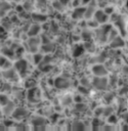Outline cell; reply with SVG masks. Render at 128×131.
Returning <instances> with one entry per match:
<instances>
[{"mask_svg":"<svg viewBox=\"0 0 128 131\" xmlns=\"http://www.w3.org/2000/svg\"><path fill=\"white\" fill-rule=\"evenodd\" d=\"M112 30V26L110 25H103L100 28H97L95 30V39H97L98 42L103 43L106 40H109V34Z\"/></svg>","mask_w":128,"mask_h":131,"instance_id":"obj_1","label":"cell"},{"mask_svg":"<svg viewBox=\"0 0 128 131\" xmlns=\"http://www.w3.org/2000/svg\"><path fill=\"white\" fill-rule=\"evenodd\" d=\"M40 43H41V38L40 37L32 36V37H29V39L27 40L26 46H27L28 50L31 53H36L38 51V49H39Z\"/></svg>","mask_w":128,"mask_h":131,"instance_id":"obj_2","label":"cell"},{"mask_svg":"<svg viewBox=\"0 0 128 131\" xmlns=\"http://www.w3.org/2000/svg\"><path fill=\"white\" fill-rule=\"evenodd\" d=\"M91 85L96 90H104L109 86V79L105 78V76H103V77H97V76H95L93 78V80L91 81Z\"/></svg>","mask_w":128,"mask_h":131,"instance_id":"obj_3","label":"cell"},{"mask_svg":"<svg viewBox=\"0 0 128 131\" xmlns=\"http://www.w3.org/2000/svg\"><path fill=\"white\" fill-rule=\"evenodd\" d=\"M28 68H29V63L26 59H18L15 61L14 63V69L15 71L17 72V74L22 77H25L26 74H27V71H28Z\"/></svg>","mask_w":128,"mask_h":131,"instance_id":"obj_4","label":"cell"},{"mask_svg":"<svg viewBox=\"0 0 128 131\" xmlns=\"http://www.w3.org/2000/svg\"><path fill=\"white\" fill-rule=\"evenodd\" d=\"M91 71H92V74H93L94 76H97V77L106 76L108 73H109L108 70H106V68H105L104 66H102L101 63H95V64L92 67Z\"/></svg>","mask_w":128,"mask_h":131,"instance_id":"obj_5","label":"cell"},{"mask_svg":"<svg viewBox=\"0 0 128 131\" xmlns=\"http://www.w3.org/2000/svg\"><path fill=\"white\" fill-rule=\"evenodd\" d=\"M93 17L98 24H104L109 20V14L104 10H95Z\"/></svg>","mask_w":128,"mask_h":131,"instance_id":"obj_6","label":"cell"},{"mask_svg":"<svg viewBox=\"0 0 128 131\" xmlns=\"http://www.w3.org/2000/svg\"><path fill=\"white\" fill-rule=\"evenodd\" d=\"M114 23L119 28V31L122 33V35L125 36L126 35V23H125V19L121 15H117L114 18Z\"/></svg>","mask_w":128,"mask_h":131,"instance_id":"obj_7","label":"cell"},{"mask_svg":"<svg viewBox=\"0 0 128 131\" xmlns=\"http://www.w3.org/2000/svg\"><path fill=\"white\" fill-rule=\"evenodd\" d=\"M54 86L57 89H67L70 87V82L65 77H57L54 80Z\"/></svg>","mask_w":128,"mask_h":131,"instance_id":"obj_8","label":"cell"},{"mask_svg":"<svg viewBox=\"0 0 128 131\" xmlns=\"http://www.w3.org/2000/svg\"><path fill=\"white\" fill-rule=\"evenodd\" d=\"M28 111L25 108V107H23V106H19V107H15V110L13 111V113H12V117L14 118V119H17V120H22V119H24V118H26L27 116H28Z\"/></svg>","mask_w":128,"mask_h":131,"instance_id":"obj_9","label":"cell"},{"mask_svg":"<svg viewBox=\"0 0 128 131\" xmlns=\"http://www.w3.org/2000/svg\"><path fill=\"white\" fill-rule=\"evenodd\" d=\"M110 45H111L112 48H115V49L121 48V47H123L125 45V41H124V39L121 36L118 35V36H116L115 38H113L110 41Z\"/></svg>","mask_w":128,"mask_h":131,"instance_id":"obj_10","label":"cell"},{"mask_svg":"<svg viewBox=\"0 0 128 131\" xmlns=\"http://www.w3.org/2000/svg\"><path fill=\"white\" fill-rule=\"evenodd\" d=\"M17 72L15 71V69H11V68H8L6 69L4 72H3V77L6 79V80H9V81H13V80H16L17 78Z\"/></svg>","mask_w":128,"mask_h":131,"instance_id":"obj_11","label":"cell"},{"mask_svg":"<svg viewBox=\"0 0 128 131\" xmlns=\"http://www.w3.org/2000/svg\"><path fill=\"white\" fill-rule=\"evenodd\" d=\"M15 110V104L12 102V101H8L6 104L2 105V112L5 116H9V115H12L13 111Z\"/></svg>","mask_w":128,"mask_h":131,"instance_id":"obj_12","label":"cell"},{"mask_svg":"<svg viewBox=\"0 0 128 131\" xmlns=\"http://www.w3.org/2000/svg\"><path fill=\"white\" fill-rule=\"evenodd\" d=\"M85 10H86V8H84V7H77V8H75V10L73 11V14H72L73 18H75V19L82 18L85 15Z\"/></svg>","mask_w":128,"mask_h":131,"instance_id":"obj_13","label":"cell"},{"mask_svg":"<svg viewBox=\"0 0 128 131\" xmlns=\"http://www.w3.org/2000/svg\"><path fill=\"white\" fill-rule=\"evenodd\" d=\"M39 32H40V26H39L38 23H36V24H34L30 27V29L28 31V35H29V37L37 36L39 34Z\"/></svg>","mask_w":128,"mask_h":131,"instance_id":"obj_14","label":"cell"},{"mask_svg":"<svg viewBox=\"0 0 128 131\" xmlns=\"http://www.w3.org/2000/svg\"><path fill=\"white\" fill-rule=\"evenodd\" d=\"M37 92H39V90H37L36 87L30 88V89H29V92H28V98H29V100H31V101H37L38 98H39V97L36 95Z\"/></svg>","mask_w":128,"mask_h":131,"instance_id":"obj_15","label":"cell"},{"mask_svg":"<svg viewBox=\"0 0 128 131\" xmlns=\"http://www.w3.org/2000/svg\"><path fill=\"white\" fill-rule=\"evenodd\" d=\"M46 120L43 118V117H39V116H37V117H34L33 119H32V124L35 126V127H38V126H44L46 123Z\"/></svg>","mask_w":128,"mask_h":131,"instance_id":"obj_16","label":"cell"},{"mask_svg":"<svg viewBox=\"0 0 128 131\" xmlns=\"http://www.w3.org/2000/svg\"><path fill=\"white\" fill-rule=\"evenodd\" d=\"M9 9H10V5H9V3L6 2V0H5V1L0 0V14L3 15V14L6 13Z\"/></svg>","mask_w":128,"mask_h":131,"instance_id":"obj_17","label":"cell"},{"mask_svg":"<svg viewBox=\"0 0 128 131\" xmlns=\"http://www.w3.org/2000/svg\"><path fill=\"white\" fill-rule=\"evenodd\" d=\"M41 49H42V51L44 53H49V52H51L54 49V44L52 42H50V41L47 42V43H43Z\"/></svg>","mask_w":128,"mask_h":131,"instance_id":"obj_18","label":"cell"},{"mask_svg":"<svg viewBox=\"0 0 128 131\" xmlns=\"http://www.w3.org/2000/svg\"><path fill=\"white\" fill-rule=\"evenodd\" d=\"M98 112H99V115H102L104 117H110L111 115H113V107H111V106H104V107L99 108Z\"/></svg>","mask_w":128,"mask_h":131,"instance_id":"obj_19","label":"cell"},{"mask_svg":"<svg viewBox=\"0 0 128 131\" xmlns=\"http://www.w3.org/2000/svg\"><path fill=\"white\" fill-rule=\"evenodd\" d=\"M32 18H33L36 23H44V21H46L47 16L44 15V14H41V13H34V14L32 15Z\"/></svg>","mask_w":128,"mask_h":131,"instance_id":"obj_20","label":"cell"},{"mask_svg":"<svg viewBox=\"0 0 128 131\" xmlns=\"http://www.w3.org/2000/svg\"><path fill=\"white\" fill-rule=\"evenodd\" d=\"M94 12H95V9L93 8V7H91V6H89V7H87L86 8V10H85V17L86 18H91L93 15H94Z\"/></svg>","mask_w":128,"mask_h":131,"instance_id":"obj_21","label":"cell"},{"mask_svg":"<svg viewBox=\"0 0 128 131\" xmlns=\"http://www.w3.org/2000/svg\"><path fill=\"white\" fill-rule=\"evenodd\" d=\"M72 128L74 130H83V129H85V126H84V123L79 122V121H76V122L73 123Z\"/></svg>","mask_w":128,"mask_h":131,"instance_id":"obj_22","label":"cell"},{"mask_svg":"<svg viewBox=\"0 0 128 131\" xmlns=\"http://www.w3.org/2000/svg\"><path fill=\"white\" fill-rule=\"evenodd\" d=\"M82 37H83L86 41H89L90 38L92 37V32H91L90 30H88V29H85V30H83V32H82Z\"/></svg>","mask_w":128,"mask_h":131,"instance_id":"obj_23","label":"cell"},{"mask_svg":"<svg viewBox=\"0 0 128 131\" xmlns=\"http://www.w3.org/2000/svg\"><path fill=\"white\" fill-rule=\"evenodd\" d=\"M104 59H105V54L104 53H100V54L96 55L95 58H93L92 60L94 62H96V63H101L102 61H104Z\"/></svg>","mask_w":128,"mask_h":131,"instance_id":"obj_24","label":"cell"},{"mask_svg":"<svg viewBox=\"0 0 128 131\" xmlns=\"http://www.w3.org/2000/svg\"><path fill=\"white\" fill-rule=\"evenodd\" d=\"M80 85H82V86H85V87H90V85H91V82H90V80L88 79V78H86V77H83V78H81L80 79Z\"/></svg>","mask_w":128,"mask_h":131,"instance_id":"obj_25","label":"cell"},{"mask_svg":"<svg viewBox=\"0 0 128 131\" xmlns=\"http://www.w3.org/2000/svg\"><path fill=\"white\" fill-rule=\"evenodd\" d=\"M8 101H9V99H8V97H7L6 94H0V104L1 105L6 104Z\"/></svg>","mask_w":128,"mask_h":131,"instance_id":"obj_26","label":"cell"},{"mask_svg":"<svg viewBox=\"0 0 128 131\" xmlns=\"http://www.w3.org/2000/svg\"><path fill=\"white\" fill-rule=\"evenodd\" d=\"M75 108H76V111H77V112H83V111H85V110L87 108V106H86L84 103H81V102L79 103V102H78Z\"/></svg>","mask_w":128,"mask_h":131,"instance_id":"obj_27","label":"cell"},{"mask_svg":"<svg viewBox=\"0 0 128 131\" xmlns=\"http://www.w3.org/2000/svg\"><path fill=\"white\" fill-rule=\"evenodd\" d=\"M24 9H26V10H28V11H30L31 10V8L33 7V3L31 2V0H27L25 3H24Z\"/></svg>","mask_w":128,"mask_h":131,"instance_id":"obj_28","label":"cell"},{"mask_svg":"<svg viewBox=\"0 0 128 131\" xmlns=\"http://www.w3.org/2000/svg\"><path fill=\"white\" fill-rule=\"evenodd\" d=\"M36 86V83H35V81L34 80H32V79H29L27 82H26V87L27 88H33V87H35Z\"/></svg>","mask_w":128,"mask_h":131,"instance_id":"obj_29","label":"cell"},{"mask_svg":"<svg viewBox=\"0 0 128 131\" xmlns=\"http://www.w3.org/2000/svg\"><path fill=\"white\" fill-rule=\"evenodd\" d=\"M108 121H109V124H116L117 123V121H118V119H117V117L115 116V115H111L110 117H108Z\"/></svg>","mask_w":128,"mask_h":131,"instance_id":"obj_30","label":"cell"},{"mask_svg":"<svg viewBox=\"0 0 128 131\" xmlns=\"http://www.w3.org/2000/svg\"><path fill=\"white\" fill-rule=\"evenodd\" d=\"M79 92L80 93H82V94H88L89 93V89H88V87H85V86H80L79 88Z\"/></svg>","mask_w":128,"mask_h":131,"instance_id":"obj_31","label":"cell"},{"mask_svg":"<svg viewBox=\"0 0 128 131\" xmlns=\"http://www.w3.org/2000/svg\"><path fill=\"white\" fill-rule=\"evenodd\" d=\"M54 7H55L57 10H62V8L65 7V5H63L60 1H56V2L54 3Z\"/></svg>","mask_w":128,"mask_h":131,"instance_id":"obj_32","label":"cell"},{"mask_svg":"<svg viewBox=\"0 0 128 131\" xmlns=\"http://www.w3.org/2000/svg\"><path fill=\"white\" fill-rule=\"evenodd\" d=\"M14 96L18 99L23 97V90H14Z\"/></svg>","mask_w":128,"mask_h":131,"instance_id":"obj_33","label":"cell"},{"mask_svg":"<svg viewBox=\"0 0 128 131\" xmlns=\"http://www.w3.org/2000/svg\"><path fill=\"white\" fill-rule=\"evenodd\" d=\"M45 4H46V0H37V5H38V6L42 7V6H44Z\"/></svg>","mask_w":128,"mask_h":131,"instance_id":"obj_34","label":"cell"},{"mask_svg":"<svg viewBox=\"0 0 128 131\" xmlns=\"http://www.w3.org/2000/svg\"><path fill=\"white\" fill-rule=\"evenodd\" d=\"M109 81H113V82H110L109 84H111V85H115L116 82H117V77H116V76H113V77L111 78V80H109Z\"/></svg>","mask_w":128,"mask_h":131,"instance_id":"obj_35","label":"cell"},{"mask_svg":"<svg viewBox=\"0 0 128 131\" xmlns=\"http://www.w3.org/2000/svg\"><path fill=\"white\" fill-rule=\"evenodd\" d=\"M104 98H105V100L111 101V100H112V98H113V93H108V94L104 96Z\"/></svg>","mask_w":128,"mask_h":131,"instance_id":"obj_36","label":"cell"},{"mask_svg":"<svg viewBox=\"0 0 128 131\" xmlns=\"http://www.w3.org/2000/svg\"><path fill=\"white\" fill-rule=\"evenodd\" d=\"M75 100L77 101V102H82V96L81 95H77V96H75Z\"/></svg>","mask_w":128,"mask_h":131,"instance_id":"obj_37","label":"cell"},{"mask_svg":"<svg viewBox=\"0 0 128 131\" xmlns=\"http://www.w3.org/2000/svg\"><path fill=\"white\" fill-rule=\"evenodd\" d=\"M126 6H127V9H128V0H126Z\"/></svg>","mask_w":128,"mask_h":131,"instance_id":"obj_38","label":"cell"}]
</instances>
